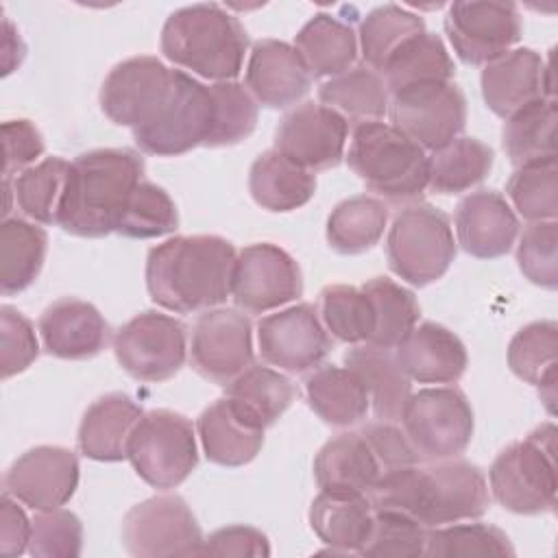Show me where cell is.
<instances>
[{
	"label": "cell",
	"instance_id": "obj_44",
	"mask_svg": "<svg viewBox=\"0 0 558 558\" xmlns=\"http://www.w3.org/2000/svg\"><path fill=\"white\" fill-rule=\"evenodd\" d=\"M425 22L418 13L399 7L381 4L364 15L357 31V46L364 65L379 72L388 57L412 35L423 33Z\"/></svg>",
	"mask_w": 558,
	"mask_h": 558
},
{
	"label": "cell",
	"instance_id": "obj_13",
	"mask_svg": "<svg viewBox=\"0 0 558 558\" xmlns=\"http://www.w3.org/2000/svg\"><path fill=\"white\" fill-rule=\"evenodd\" d=\"M174 70L150 54L120 61L100 87V109L118 126L131 131L148 126L170 98Z\"/></svg>",
	"mask_w": 558,
	"mask_h": 558
},
{
	"label": "cell",
	"instance_id": "obj_24",
	"mask_svg": "<svg viewBox=\"0 0 558 558\" xmlns=\"http://www.w3.org/2000/svg\"><path fill=\"white\" fill-rule=\"evenodd\" d=\"M44 351L59 360H89L109 342V325L96 305L63 296L48 305L37 323Z\"/></svg>",
	"mask_w": 558,
	"mask_h": 558
},
{
	"label": "cell",
	"instance_id": "obj_10",
	"mask_svg": "<svg viewBox=\"0 0 558 558\" xmlns=\"http://www.w3.org/2000/svg\"><path fill=\"white\" fill-rule=\"evenodd\" d=\"M187 351L185 323L155 310L135 314L113 336L118 364L137 381H168L183 368Z\"/></svg>",
	"mask_w": 558,
	"mask_h": 558
},
{
	"label": "cell",
	"instance_id": "obj_33",
	"mask_svg": "<svg viewBox=\"0 0 558 558\" xmlns=\"http://www.w3.org/2000/svg\"><path fill=\"white\" fill-rule=\"evenodd\" d=\"M248 192L268 211H294L316 194V174L281 153L264 150L251 163Z\"/></svg>",
	"mask_w": 558,
	"mask_h": 558
},
{
	"label": "cell",
	"instance_id": "obj_36",
	"mask_svg": "<svg viewBox=\"0 0 558 558\" xmlns=\"http://www.w3.org/2000/svg\"><path fill=\"white\" fill-rule=\"evenodd\" d=\"M296 386L277 368L251 364L225 386L235 408L262 429L272 427L296 399Z\"/></svg>",
	"mask_w": 558,
	"mask_h": 558
},
{
	"label": "cell",
	"instance_id": "obj_47",
	"mask_svg": "<svg viewBox=\"0 0 558 558\" xmlns=\"http://www.w3.org/2000/svg\"><path fill=\"white\" fill-rule=\"evenodd\" d=\"M425 556L458 558V556H514L508 534L488 523H449L427 530Z\"/></svg>",
	"mask_w": 558,
	"mask_h": 558
},
{
	"label": "cell",
	"instance_id": "obj_43",
	"mask_svg": "<svg viewBox=\"0 0 558 558\" xmlns=\"http://www.w3.org/2000/svg\"><path fill=\"white\" fill-rule=\"evenodd\" d=\"M556 100L545 98L506 118L501 129L504 150L514 166L556 157Z\"/></svg>",
	"mask_w": 558,
	"mask_h": 558
},
{
	"label": "cell",
	"instance_id": "obj_18",
	"mask_svg": "<svg viewBox=\"0 0 558 558\" xmlns=\"http://www.w3.org/2000/svg\"><path fill=\"white\" fill-rule=\"evenodd\" d=\"M257 347L266 364L286 373H307L331 351V338L312 303L290 305L257 323Z\"/></svg>",
	"mask_w": 558,
	"mask_h": 558
},
{
	"label": "cell",
	"instance_id": "obj_17",
	"mask_svg": "<svg viewBox=\"0 0 558 558\" xmlns=\"http://www.w3.org/2000/svg\"><path fill=\"white\" fill-rule=\"evenodd\" d=\"M521 13L514 2H453L445 15L447 39L466 65H486L521 39Z\"/></svg>",
	"mask_w": 558,
	"mask_h": 558
},
{
	"label": "cell",
	"instance_id": "obj_30",
	"mask_svg": "<svg viewBox=\"0 0 558 558\" xmlns=\"http://www.w3.org/2000/svg\"><path fill=\"white\" fill-rule=\"evenodd\" d=\"M342 360L344 366L351 368L364 384L377 421L397 423L408 397L412 395V381L401 368L392 349L353 344Z\"/></svg>",
	"mask_w": 558,
	"mask_h": 558
},
{
	"label": "cell",
	"instance_id": "obj_38",
	"mask_svg": "<svg viewBox=\"0 0 558 558\" xmlns=\"http://www.w3.org/2000/svg\"><path fill=\"white\" fill-rule=\"evenodd\" d=\"M556 360H558V325L554 320H534L521 327L508 344L510 371L538 388L551 412L556 397Z\"/></svg>",
	"mask_w": 558,
	"mask_h": 558
},
{
	"label": "cell",
	"instance_id": "obj_49",
	"mask_svg": "<svg viewBox=\"0 0 558 558\" xmlns=\"http://www.w3.org/2000/svg\"><path fill=\"white\" fill-rule=\"evenodd\" d=\"M214 126L205 142L207 148L233 146L246 140L257 124V102L238 81L211 83Z\"/></svg>",
	"mask_w": 558,
	"mask_h": 558
},
{
	"label": "cell",
	"instance_id": "obj_3",
	"mask_svg": "<svg viewBox=\"0 0 558 558\" xmlns=\"http://www.w3.org/2000/svg\"><path fill=\"white\" fill-rule=\"evenodd\" d=\"M146 163L131 148H94L72 161L59 227L76 238H105L144 181Z\"/></svg>",
	"mask_w": 558,
	"mask_h": 558
},
{
	"label": "cell",
	"instance_id": "obj_7",
	"mask_svg": "<svg viewBox=\"0 0 558 558\" xmlns=\"http://www.w3.org/2000/svg\"><path fill=\"white\" fill-rule=\"evenodd\" d=\"M386 257L390 270L414 288L442 279L456 259L449 216L429 203L403 207L388 229Z\"/></svg>",
	"mask_w": 558,
	"mask_h": 558
},
{
	"label": "cell",
	"instance_id": "obj_27",
	"mask_svg": "<svg viewBox=\"0 0 558 558\" xmlns=\"http://www.w3.org/2000/svg\"><path fill=\"white\" fill-rule=\"evenodd\" d=\"M144 416V410L124 392H109L96 399L78 425V449L98 462H120L126 458L129 440Z\"/></svg>",
	"mask_w": 558,
	"mask_h": 558
},
{
	"label": "cell",
	"instance_id": "obj_4",
	"mask_svg": "<svg viewBox=\"0 0 558 558\" xmlns=\"http://www.w3.org/2000/svg\"><path fill=\"white\" fill-rule=\"evenodd\" d=\"M159 48L168 61L192 74L222 83L235 81L248 50L240 20L220 4H192L172 11L161 28Z\"/></svg>",
	"mask_w": 558,
	"mask_h": 558
},
{
	"label": "cell",
	"instance_id": "obj_34",
	"mask_svg": "<svg viewBox=\"0 0 558 558\" xmlns=\"http://www.w3.org/2000/svg\"><path fill=\"white\" fill-rule=\"evenodd\" d=\"M388 94L427 83H449L456 74L453 59L440 35L423 31L405 39L379 70Z\"/></svg>",
	"mask_w": 558,
	"mask_h": 558
},
{
	"label": "cell",
	"instance_id": "obj_46",
	"mask_svg": "<svg viewBox=\"0 0 558 558\" xmlns=\"http://www.w3.org/2000/svg\"><path fill=\"white\" fill-rule=\"evenodd\" d=\"M510 207L530 222L556 220L558 214V168L556 157L517 166L506 183Z\"/></svg>",
	"mask_w": 558,
	"mask_h": 558
},
{
	"label": "cell",
	"instance_id": "obj_16",
	"mask_svg": "<svg viewBox=\"0 0 558 558\" xmlns=\"http://www.w3.org/2000/svg\"><path fill=\"white\" fill-rule=\"evenodd\" d=\"M253 323L244 312L211 307L196 318L190 362L201 377L227 386L253 364Z\"/></svg>",
	"mask_w": 558,
	"mask_h": 558
},
{
	"label": "cell",
	"instance_id": "obj_6",
	"mask_svg": "<svg viewBox=\"0 0 558 558\" xmlns=\"http://www.w3.org/2000/svg\"><path fill=\"white\" fill-rule=\"evenodd\" d=\"M495 501L514 514H543L556 506V427L545 423L497 453L488 471Z\"/></svg>",
	"mask_w": 558,
	"mask_h": 558
},
{
	"label": "cell",
	"instance_id": "obj_21",
	"mask_svg": "<svg viewBox=\"0 0 558 558\" xmlns=\"http://www.w3.org/2000/svg\"><path fill=\"white\" fill-rule=\"evenodd\" d=\"M480 85L486 107L504 120L527 105L554 98L551 68L532 48H512L486 63Z\"/></svg>",
	"mask_w": 558,
	"mask_h": 558
},
{
	"label": "cell",
	"instance_id": "obj_19",
	"mask_svg": "<svg viewBox=\"0 0 558 558\" xmlns=\"http://www.w3.org/2000/svg\"><path fill=\"white\" fill-rule=\"evenodd\" d=\"M349 122L323 102L292 107L275 131V150L310 172L336 168L347 148Z\"/></svg>",
	"mask_w": 558,
	"mask_h": 558
},
{
	"label": "cell",
	"instance_id": "obj_42",
	"mask_svg": "<svg viewBox=\"0 0 558 558\" xmlns=\"http://www.w3.org/2000/svg\"><path fill=\"white\" fill-rule=\"evenodd\" d=\"M375 314V329L366 344L397 349L405 336L418 325L421 305L412 290L388 277H373L362 283Z\"/></svg>",
	"mask_w": 558,
	"mask_h": 558
},
{
	"label": "cell",
	"instance_id": "obj_25",
	"mask_svg": "<svg viewBox=\"0 0 558 558\" xmlns=\"http://www.w3.org/2000/svg\"><path fill=\"white\" fill-rule=\"evenodd\" d=\"M395 355L410 381L418 384L453 386L462 379L469 364L464 342L434 320L416 325L395 349Z\"/></svg>",
	"mask_w": 558,
	"mask_h": 558
},
{
	"label": "cell",
	"instance_id": "obj_52",
	"mask_svg": "<svg viewBox=\"0 0 558 558\" xmlns=\"http://www.w3.org/2000/svg\"><path fill=\"white\" fill-rule=\"evenodd\" d=\"M83 549V523L65 510H39L33 519L28 554L39 558H76Z\"/></svg>",
	"mask_w": 558,
	"mask_h": 558
},
{
	"label": "cell",
	"instance_id": "obj_12",
	"mask_svg": "<svg viewBox=\"0 0 558 558\" xmlns=\"http://www.w3.org/2000/svg\"><path fill=\"white\" fill-rule=\"evenodd\" d=\"M122 545L135 558L201 556V525L179 495H155L122 519Z\"/></svg>",
	"mask_w": 558,
	"mask_h": 558
},
{
	"label": "cell",
	"instance_id": "obj_5",
	"mask_svg": "<svg viewBox=\"0 0 558 558\" xmlns=\"http://www.w3.org/2000/svg\"><path fill=\"white\" fill-rule=\"evenodd\" d=\"M347 163L371 192L392 205L416 203L429 183L427 150L381 120L353 126Z\"/></svg>",
	"mask_w": 558,
	"mask_h": 558
},
{
	"label": "cell",
	"instance_id": "obj_28",
	"mask_svg": "<svg viewBox=\"0 0 558 558\" xmlns=\"http://www.w3.org/2000/svg\"><path fill=\"white\" fill-rule=\"evenodd\" d=\"M205 458L220 466L248 464L264 445V432L229 397L216 399L196 421Z\"/></svg>",
	"mask_w": 558,
	"mask_h": 558
},
{
	"label": "cell",
	"instance_id": "obj_9",
	"mask_svg": "<svg viewBox=\"0 0 558 558\" xmlns=\"http://www.w3.org/2000/svg\"><path fill=\"white\" fill-rule=\"evenodd\" d=\"M401 425L421 460L458 458L473 438V408L456 386L412 392L401 412Z\"/></svg>",
	"mask_w": 558,
	"mask_h": 558
},
{
	"label": "cell",
	"instance_id": "obj_40",
	"mask_svg": "<svg viewBox=\"0 0 558 558\" xmlns=\"http://www.w3.org/2000/svg\"><path fill=\"white\" fill-rule=\"evenodd\" d=\"M388 225L384 201L366 194L351 196L333 207L327 218V242L340 255H360L373 248Z\"/></svg>",
	"mask_w": 558,
	"mask_h": 558
},
{
	"label": "cell",
	"instance_id": "obj_41",
	"mask_svg": "<svg viewBox=\"0 0 558 558\" xmlns=\"http://www.w3.org/2000/svg\"><path fill=\"white\" fill-rule=\"evenodd\" d=\"M495 161V153L477 137H456L429 155V183L436 194H462L482 183Z\"/></svg>",
	"mask_w": 558,
	"mask_h": 558
},
{
	"label": "cell",
	"instance_id": "obj_23",
	"mask_svg": "<svg viewBox=\"0 0 558 558\" xmlns=\"http://www.w3.org/2000/svg\"><path fill=\"white\" fill-rule=\"evenodd\" d=\"M456 233L469 255L497 259L510 253L519 235V218L506 196L495 190H477L458 203Z\"/></svg>",
	"mask_w": 558,
	"mask_h": 558
},
{
	"label": "cell",
	"instance_id": "obj_26",
	"mask_svg": "<svg viewBox=\"0 0 558 558\" xmlns=\"http://www.w3.org/2000/svg\"><path fill=\"white\" fill-rule=\"evenodd\" d=\"M307 517L314 534L329 547L323 554L360 556L373 527L375 508L364 493L320 490Z\"/></svg>",
	"mask_w": 558,
	"mask_h": 558
},
{
	"label": "cell",
	"instance_id": "obj_1",
	"mask_svg": "<svg viewBox=\"0 0 558 558\" xmlns=\"http://www.w3.org/2000/svg\"><path fill=\"white\" fill-rule=\"evenodd\" d=\"M235 248L220 235H174L148 251L146 288L159 307L192 314L231 296Z\"/></svg>",
	"mask_w": 558,
	"mask_h": 558
},
{
	"label": "cell",
	"instance_id": "obj_11",
	"mask_svg": "<svg viewBox=\"0 0 558 558\" xmlns=\"http://www.w3.org/2000/svg\"><path fill=\"white\" fill-rule=\"evenodd\" d=\"M214 126V98L209 85L183 70H174L172 92L159 116L133 131L135 146L146 155L177 157L205 146Z\"/></svg>",
	"mask_w": 558,
	"mask_h": 558
},
{
	"label": "cell",
	"instance_id": "obj_50",
	"mask_svg": "<svg viewBox=\"0 0 558 558\" xmlns=\"http://www.w3.org/2000/svg\"><path fill=\"white\" fill-rule=\"evenodd\" d=\"M427 530L399 510H375L373 527L360 556L371 558H416L425 556Z\"/></svg>",
	"mask_w": 558,
	"mask_h": 558
},
{
	"label": "cell",
	"instance_id": "obj_31",
	"mask_svg": "<svg viewBox=\"0 0 558 558\" xmlns=\"http://www.w3.org/2000/svg\"><path fill=\"white\" fill-rule=\"evenodd\" d=\"M303 386L307 405L331 427H351L371 410L364 384L347 366H316L305 375Z\"/></svg>",
	"mask_w": 558,
	"mask_h": 558
},
{
	"label": "cell",
	"instance_id": "obj_45",
	"mask_svg": "<svg viewBox=\"0 0 558 558\" xmlns=\"http://www.w3.org/2000/svg\"><path fill=\"white\" fill-rule=\"evenodd\" d=\"M318 316L336 340L344 344H366L375 329V314L362 286L333 283L318 294Z\"/></svg>",
	"mask_w": 558,
	"mask_h": 558
},
{
	"label": "cell",
	"instance_id": "obj_15",
	"mask_svg": "<svg viewBox=\"0 0 558 558\" xmlns=\"http://www.w3.org/2000/svg\"><path fill=\"white\" fill-rule=\"evenodd\" d=\"M303 294V275L296 259L272 242L244 246L233 266L231 299L246 314L279 310Z\"/></svg>",
	"mask_w": 558,
	"mask_h": 558
},
{
	"label": "cell",
	"instance_id": "obj_14",
	"mask_svg": "<svg viewBox=\"0 0 558 558\" xmlns=\"http://www.w3.org/2000/svg\"><path fill=\"white\" fill-rule=\"evenodd\" d=\"M390 124L423 150H438L460 137L466 124V96L453 83H427L390 94Z\"/></svg>",
	"mask_w": 558,
	"mask_h": 558
},
{
	"label": "cell",
	"instance_id": "obj_57",
	"mask_svg": "<svg viewBox=\"0 0 558 558\" xmlns=\"http://www.w3.org/2000/svg\"><path fill=\"white\" fill-rule=\"evenodd\" d=\"M33 521L22 510L20 501L2 490L0 497V551L4 556H20L28 551Z\"/></svg>",
	"mask_w": 558,
	"mask_h": 558
},
{
	"label": "cell",
	"instance_id": "obj_54",
	"mask_svg": "<svg viewBox=\"0 0 558 558\" xmlns=\"http://www.w3.org/2000/svg\"><path fill=\"white\" fill-rule=\"evenodd\" d=\"M360 432L368 440V445L381 466V477L421 462V458L414 451L412 442L408 440L405 432L401 427H397L392 421H375V423H368L366 427H362Z\"/></svg>",
	"mask_w": 558,
	"mask_h": 558
},
{
	"label": "cell",
	"instance_id": "obj_51",
	"mask_svg": "<svg viewBox=\"0 0 558 558\" xmlns=\"http://www.w3.org/2000/svg\"><path fill=\"white\" fill-rule=\"evenodd\" d=\"M558 225L556 220L530 222L517 246V264L523 277L545 290L558 286Z\"/></svg>",
	"mask_w": 558,
	"mask_h": 558
},
{
	"label": "cell",
	"instance_id": "obj_56",
	"mask_svg": "<svg viewBox=\"0 0 558 558\" xmlns=\"http://www.w3.org/2000/svg\"><path fill=\"white\" fill-rule=\"evenodd\" d=\"M201 556H270L268 536L251 525H225L203 538Z\"/></svg>",
	"mask_w": 558,
	"mask_h": 558
},
{
	"label": "cell",
	"instance_id": "obj_48",
	"mask_svg": "<svg viewBox=\"0 0 558 558\" xmlns=\"http://www.w3.org/2000/svg\"><path fill=\"white\" fill-rule=\"evenodd\" d=\"M177 227L179 211L170 194L163 187L144 179L133 190L116 227V233L131 240H148L168 235Z\"/></svg>",
	"mask_w": 558,
	"mask_h": 558
},
{
	"label": "cell",
	"instance_id": "obj_2",
	"mask_svg": "<svg viewBox=\"0 0 558 558\" xmlns=\"http://www.w3.org/2000/svg\"><path fill=\"white\" fill-rule=\"evenodd\" d=\"M368 499L375 510L405 512L425 527L477 519L490 504L482 469L456 458L388 473L375 484Z\"/></svg>",
	"mask_w": 558,
	"mask_h": 558
},
{
	"label": "cell",
	"instance_id": "obj_32",
	"mask_svg": "<svg viewBox=\"0 0 558 558\" xmlns=\"http://www.w3.org/2000/svg\"><path fill=\"white\" fill-rule=\"evenodd\" d=\"M294 48L312 78H331L353 68L360 46L351 24L320 11L301 26Z\"/></svg>",
	"mask_w": 558,
	"mask_h": 558
},
{
	"label": "cell",
	"instance_id": "obj_39",
	"mask_svg": "<svg viewBox=\"0 0 558 558\" xmlns=\"http://www.w3.org/2000/svg\"><path fill=\"white\" fill-rule=\"evenodd\" d=\"M70 170L72 161H65L63 157H46L22 170L11 181L17 209L33 222L59 225L68 196Z\"/></svg>",
	"mask_w": 558,
	"mask_h": 558
},
{
	"label": "cell",
	"instance_id": "obj_8",
	"mask_svg": "<svg viewBox=\"0 0 558 558\" xmlns=\"http://www.w3.org/2000/svg\"><path fill=\"white\" fill-rule=\"evenodd\" d=\"M126 460L148 486L159 490L177 488L198 464L192 421L166 408L144 412L131 434Z\"/></svg>",
	"mask_w": 558,
	"mask_h": 558
},
{
	"label": "cell",
	"instance_id": "obj_22",
	"mask_svg": "<svg viewBox=\"0 0 558 558\" xmlns=\"http://www.w3.org/2000/svg\"><path fill=\"white\" fill-rule=\"evenodd\" d=\"M244 87L255 102L288 109L310 92L312 74L294 46L281 39H259L248 52Z\"/></svg>",
	"mask_w": 558,
	"mask_h": 558
},
{
	"label": "cell",
	"instance_id": "obj_55",
	"mask_svg": "<svg viewBox=\"0 0 558 558\" xmlns=\"http://www.w3.org/2000/svg\"><path fill=\"white\" fill-rule=\"evenodd\" d=\"M2 146H4V177H13L15 172L20 174L22 170L35 166V161L44 155V137L39 129L26 120H7L2 122Z\"/></svg>",
	"mask_w": 558,
	"mask_h": 558
},
{
	"label": "cell",
	"instance_id": "obj_53",
	"mask_svg": "<svg viewBox=\"0 0 558 558\" xmlns=\"http://www.w3.org/2000/svg\"><path fill=\"white\" fill-rule=\"evenodd\" d=\"M39 355L33 323L11 305L0 307V375L9 379L26 371Z\"/></svg>",
	"mask_w": 558,
	"mask_h": 558
},
{
	"label": "cell",
	"instance_id": "obj_37",
	"mask_svg": "<svg viewBox=\"0 0 558 558\" xmlns=\"http://www.w3.org/2000/svg\"><path fill=\"white\" fill-rule=\"evenodd\" d=\"M318 100L357 126L381 120L388 113L390 94L379 72L366 65H353L320 83Z\"/></svg>",
	"mask_w": 558,
	"mask_h": 558
},
{
	"label": "cell",
	"instance_id": "obj_29",
	"mask_svg": "<svg viewBox=\"0 0 558 558\" xmlns=\"http://www.w3.org/2000/svg\"><path fill=\"white\" fill-rule=\"evenodd\" d=\"M314 480L320 490L368 495L381 480V466L362 432H344L316 453Z\"/></svg>",
	"mask_w": 558,
	"mask_h": 558
},
{
	"label": "cell",
	"instance_id": "obj_20",
	"mask_svg": "<svg viewBox=\"0 0 558 558\" xmlns=\"http://www.w3.org/2000/svg\"><path fill=\"white\" fill-rule=\"evenodd\" d=\"M78 458L57 445H39L22 453L4 473L2 488L33 510L63 508L78 488Z\"/></svg>",
	"mask_w": 558,
	"mask_h": 558
},
{
	"label": "cell",
	"instance_id": "obj_35",
	"mask_svg": "<svg viewBox=\"0 0 558 558\" xmlns=\"http://www.w3.org/2000/svg\"><path fill=\"white\" fill-rule=\"evenodd\" d=\"M48 253V233L20 216L0 225V288L11 296L24 292L39 277Z\"/></svg>",
	"mask_w": 558,
	"mask_h": 558
}]
</instances>
